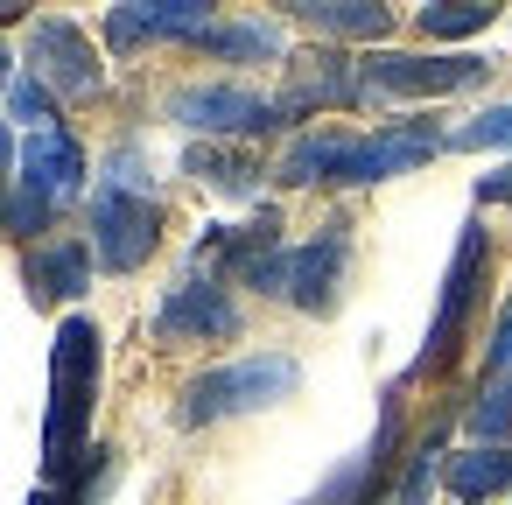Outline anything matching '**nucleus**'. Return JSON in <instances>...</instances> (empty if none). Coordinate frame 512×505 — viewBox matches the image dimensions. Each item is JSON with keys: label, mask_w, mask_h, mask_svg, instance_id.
<instances>
[{"label": "nucleus", "mask_w": 512, "mask_h": 505, "mask_svg": "<svg viewBox=\"0 0 512 505\" xmlns=\"http://www.w3.org/2000/svg\"><path fill=\"white\" fill-rule=\"evenodd\" d=\"M92 400H99V323L92 316H64L57 344H50V421H43V463H50V477L78 470L85 428H92Z\"/></svg>", "instance_id": "1"}, {"label": "nucleus", "mask_w": 512, "mask_h": 505, "mask_svg": "<svg viewBox=\"0 0 512 505\" xmlns=\"http://www.w3.org/2000/svg\"><path fill=\"white\" fill-rule=\"evenodd\" d=\"M302 386V365L288 351H253V358H232V365H211L183 386V421L204 428V421H232V414H260L274 400H288Z\"/></svg>", "instance_id": "2"}, {"label": "nucleus", "mask_w": 512, "mask_h": 505, "mask_svg": "<svg viewBox=\"0 0 512 505\" xmlns=\"http://www.w3.org/2000/svg\"><path fill=\"white\" fill-rule=\"evenodd\" d=\"M85 190V148L64 134V127H43V134H29L22 141V190H15V204H8V232H43L50 218H57V204L64 197H78Z\"/></svg>", "instance_id": "3"}, {"label": "nucleus", "mask_w": 512, "mask_h": 505, "mask_svg": "<svg viewBox=\"0 0 512 505\" xmlns=\"http://www.w3.org/2000/svg\"><path fill=\"white\" fill-rule=\"evenodd\" d=\"M484 260H491V246H484V225H463V239H456V260H449V274H442V302H435V323H428V344H421L414 372H442V365L456 358V344H463V323H470V309H477V288H484Z\"/></svg>", "instance_id": "4"}, {"label": "nucleus", "mask_w": 512, "mask_h": 505, "mask_svg": "<svg viewBox=\"0 0 512 505\" xmlns=\"http://www.w3.org/2000/svg\"><path fill=\"white\" fill-rule=\"evenodd\" d=\"M162 246V204L148 190H99L92 197V253L113 267V274H134L148 253Z\"/></svg>", "instance_id": "5"}, {"label": "nucleus", "mask_w": 512, "mask_h": 505, "mask_svg": "<svg viewBox=\"0 0 512 505\" xmlns=\"http://www.w3.org/2000/svg\"><path fill=\"white\" fill-rule=\"evenodd\" d=\"M484 71H491L484 57H365L358 99H442V92H470Z\"/></svg>", "instance_id": "6"}, {"label": "nucleus", "mask_w": 512, "mask_h": 505, "mask_svg": "<svg viewBox=\"0 0 512 505\" xmlns=\"http://www.w3.org/2000/svg\"><path fill=\"white\" fill-rule=\"evenodd\" d=\"M169 120H183L190 134H267L281 127V106L246 85H183L169 99Z\"/></svg>", "instance_id": "7"}, {"label": "nucleus", "mask_w": 512, "mask_h": 505, "mask_svg": "<svg viewBox=\"0 0 512 505\" xmlns=\"http://www.w3.org/2000/svg\"><path fill=\"white\" fill-rule=\"evenodd\" d=\"M29 64H36V78L50 85V92H64V99H92L99 92V50H92V36L78 29V22H36L29 29Z\"/></svg>", "instance_id": "8"}, {"label": "nucleus", "mask_w": 512, "mask_h": 505, "mask_svg": "<svg viewBox=\"0 0 512 505\" xmlns=\"http://www.w3.org/2000/svg\"><path fill=\"white\" fill-rule=\"evenodd\" d=\"M211 36V8L204 0H134V8L106 15V43L134 50V43H204Z\"/></svg>", "instance_id": "9"}, {"label": "nucleus", "mask_w": 512, "mask_h": 505, "mask_svg": "<svg viewBox=\"0 0 512 505\" xmlns=\"http://www.w3.org/2000/svg\"><path fill=\"white\" fill-rule=\"evenodd\" d=\"M232 330H239V309H232V295L218 281H183L155 309V337L162 344H211V337H232Z\"/></svg>", "instance_id": "10"}, {"label": "nucleus", "mask_w": 512, "mask_h": 505, "mask_svg": "<svg viewBox=\"0 0 512 505\" xmlns=\"http://www.w3.org/2000/svg\"><path fill=\"white\" fill-rule=\"evenodd\" d=\"M435 148H442V134H435V127H386V134H365V141H351L330 183H386V176H407V169H421Z\"/></svg>", "instance_id": "11"}, {"label": "nucleus", "mask_w": 512, "mask_h": 505, "mask_svg": "<svg viewBox=\"0 0 512 505\" xmlns=\"http://www.w3.org/2000/svg\"><path fill=\"white\" fill-rule=\"evenodd\" d=\"M344 253H351L344 225H323L309 246H295L288 253V302L309 309V316H330L337 309V281H344Z\"/></svg>", "instance_id": "12"}, {"label": "nucleus", "mask_w": 512, "mask_h": 505, "mask_svg": "<svg viewBox=\"0 0 512 505\" xmlns=\"http://www.w3.org/2000/svg\"><path fill=\"white\" fill-rule=\"evenodd\" d=\"M393 449H400V414L386 407L379 414V435L316 491V498H302V505H372V491H379V477H386V463H393Z\"/></svg>", "instance_id": "13"}, {"label": "nucleus", "mask_w": 512, "mask_h": 505, "mask_svg": "<svg viewBox=\"0 0 512 505\" xmlns=\"http://www.w3.org/2000/svg\"><path fill=\"white\" fill-rule=\"evenodd\" d=\"M344 99H358V64H344V57H309V64L295 71V85H288L274 106H281V120H288V113L344 106Z\"/></svg>", "instance_id": "14"}, {"label": "nucleus", "mask_w": 512, "mask_h": 505, "mask_svg": "<svg viewBox=\"0 0 512 505\" xmlns=\"http://www.w3.org/2000/svg\"><path fill=\"white\" fill-rule=\"evenodd\" d=\"M85 281H92V260H85L78 239H57V246L29 253V295L36 302H71V295H85Z\"/></svg>", "instance_id": "15"}, {"label": "nucleus", "mask_w": 512, "mask_h": 505, "mask_svg": "<svg viewBox=\"0 0 512 505\" xmlns=\"http://www.w3.org/2000/svg\"><path fill=\"white\" fill-rule=\"evenodd\" d=\"M302 22L316 36H344V43H379L393 29V15L372 8V0H302Z\"/></svg>", "instance_id": "16"}, {"label": "nucleus", "mask_w": 512, "mask_h": 505, "mask_svg": "<svg viewBox=\"0 0 512 505\" xmlns=\"http://www.w3.org/2000/svg\"><path fill=\"white\" fill-rule=\"evenodd\" d=\"M449 491H456L463 505H484L491 491H512V456H505V449H463V456L449 463Z\"/></svg>", "instance_id": "17"}, {"label": "nucleus", "mask_w": 512, "mask_h": 505, "mask_svg": "<svg viewBox=\"0 0 512 505\" xmlns=\"http://www.w3.org/2000/svg\"><path fill=\"white\" fill-rule=\"evenodd\" d=\"M344 148H351L344 134H302V141L274 162V176H281V183H330L337 162H344Z\"/></svg>", "instance_id": "18"}, {"label": "nucleus", "mask_w": 512, "mask_h": 505, "mask_svg": "<svg viewBox=\"0 0 512 505\" xmlns=\"http://www.w3.org/2000/svg\"><path fill=\"white\" fill-rule=\"evenodd\" d=\"M421 29L435 43H463V36L491 29V8H484V0H435V8H421Z\"/></svg>", "instance_id": "19"}, {"label": "nucleus", "mask_w": 512, "mask_h": 505, "mask_svg": "<svg viewBox=\"0 0 512 505\" xmlns=\"http://www.w3.org/2000/svg\"><path fill=\"white\" fill-rule=\"evenodd\" d=\"M211 57H281V29L274 22H218L204 36Z\"/></svg>", "instance_id": "20"}, {"label": "nucleus", "mask_w": 512, "mask_h": 505, "mask_svg": "<svg viewBox=\"0 0 512 505\" xmlns=\"http://www.w3.org/2000/svg\"><path fill=\"white\" fill-rule=\"evenodd\" d=\"M190 176H204V183L225 190V197H246L260 169H253L246 155H232V148H190Z\"/></svg>", "instance_id": "21"}, {"label": "nucleus", "mask_w": 512, "mask_h": 505, "mask_svg": "<svg viewBox=\"0 0 512 505\" xmlns=\"http://www.w3.org/2000/svg\"><path fill=\"white\" fill-rule=\"evenodd\" d=\"M435 463H442V428L407 456V477H400V491L393 498H372V505H428V491H435Z\"/></svg>", "instance_id": "22"}, {"label": "nucleus", "mask_w": 512, "mask_h": 505, "mask_svg": "<svg viewBox=\"0 0 512 505\" xmlns=\"http://www.w3.org/2000/svg\"><path fill=\"white\" fill-rule=\"evenodd\" d=\"M449 148H512V99H505V106H491V113H477L470 127H456V134H449Z\"/></svg>", "instance_id": "23"}, {"label": "nucleus", "mask_w": 512, "mask_h": 505, "mask_svg": "<svg viewBox=\"0 0 512 505\" xmlns=\"http://www.w3.org/2000/svg\"><path fill=\"white\" fill-rule=\"evenodd\" d=\"M470 428L484 435V449H491V435H512V379H498V386L470 407Z\"/></svg>", "instance_id": "24"}, {"label": "nucleus", "mask_w": 512, "mask_h": 505, "mask_svg": "<svg viewBox=\"0 0 512 505\" xmlns=\"http://www.w3.org/2000/svg\"><path fill=\"white\" fill-rule=\"evenodd\" d=\"M50 99H57V92H50L43 78H15V92H8V113H15V120H29V127L43 134V127H50V113H57Z\"/></svg>", "instance_id": "25"}, {"label": "nucleus", "mask_w": 512, "mask_h": 505, "mask_svg": "<svg viewBox=\"0 0 512 505\" xmlns=\"http://www.w3.org/2000/svg\"><path fill=\"white\" fill-rule=\"evenodd\" d=\"M477 197H484V204H512V162H505V169H491V176L477 183Z\"/></svg>", "instance_id": "26"}, {"label": "nucleus", "mask_w": 512, "mask_h": 505, "mask_svg": "<svg viewBox=\"0 0 512 505\" xmlns=\"http://www.w3.org/2000/svg\"><path fill=\"white\" fill-rule=\"evenodd\" d=\"M8 169H15V134H8V120H0V183H8Z\"/></svg>", "instance_id": "27"}, {"label": "nucleus", "mask_w": 512, "mask_h": 505, "mask_svg": "<svg viewBox=\"0 0 512 505\" xmlns=\"http://www.w3.org/2000/svg\"><path fill=\"white\" fill-rule=\"evenodd\" d=\"M29 505H78V498H64V491H36Z\"/></svg>", "instance_id": "28"}, {"label": "nucleus", "mask_w": 512, "mask_h": 505, "mask_svg": "<svg viewBox=\"0 0 512 505\" xmlns=\"http://www.w3.org/2000/svg\"><path fill=\"white\" fill-rule=\"evenodd\" d=\"M0 85H8V50H0Z\"/></svg>", "instance_id": "29"}]
</instances>
